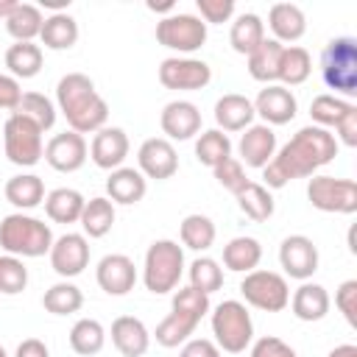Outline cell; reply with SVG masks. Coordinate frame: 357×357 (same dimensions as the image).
<instances>
[{"label": "cell", "mask_w": 357, "mask_h": 357, "mask_svg": "<svg viewBox=\"0 0 357 357\" xmlns=\"http://www.w3.org/2000/svg\"><path fill=\"white\" fill-rule=\"evenodd\" d=\"M335 156H337V139H335V134L326 131V128H321V126H304L262 167L265 170V184L271 190H282L293 178L312 176L318 167L329 165Z\"/></svg>", "instance_id": "obj_1"}, {"label": "cell", "mask_w": 357, "mask_h": 357, "mask_svg": "<svg viewBox=\"0 0 357 357\" xmlns=\"http://www.w3.org/2000/svg\"><path fill=\"white\" fill-rule=\"evenodd\" d=\"M56 100H59L61 114L70 123V131L89 134V131L106 128L109 106L95 92V84H92L89 75H84V73H67L56 84Z\"/></svg>", "instance_id": "obj_2"}, {"label": "cell", "mask_w": 357, "mask_h": 357, "mask_svg": "<svg viewBox=\"0 0 357 357\" xmlns=\"http://www.w3.org/2000/svg\"><path fill=\"white\" fill-rule=\"evenodd\" d=\"M53 231L45 220L14 212L0 220V248L11 257H42L50 254Z\"/></svg>", "instance_id": "obj_3"}, {"label": "cell", "mask_w": 357, "mask_h": 357, "mask_svg": "<svg viewBox=\"0 0 357 357\" xmlns=\"http://www.w3.org/2000/svg\"><path fill=\"white\" fill-rule=\"evenodd\" d=\"M184 273V251L173 240H156L145 251V268H142V282L151 293L162 296L176 290L178 279Z\"/></svg>", "instance_id": "obj_4"}, {"label": "cell", "mask_w": 357, "mask_h": 357, "mask_svg": "<svg viewBox=\"0 0 357 357\" xmlns=\"http://www.w3.org/2000/svg\"><path fill=\"white\" fill-rule=\"evenodd\" d=\"M321 75L329 89L357 95V39L335 36L321 53Z\"/></svg>", "instance_id": "obj_5"}, {"label": "cell", "mask_w": 357, "mask_h": 357, "mask_svg": "<svg viewBox=\"0 0 357 357\" xmlns=\"http://www.w3.org/2000/svg\"><path fill=\"white\" fill-rule=\"evenodd\" d=\"M212 332H215V346L218 349H223L229 354H240L254 340L251 312L245 310V304H240L234 298L220 301L212 312Z\"/></svg>", "instance_id": "obj_6"}, {"label": "cell", "mask_w": 357, "mask_h": 357, "mask_svg": "<svg viewBox=\"0 0 357 357\" xmlns=\"http://www.w3.org/2000/svg\"><path fill=\"white\" fill-rule=\"evenodd\" d=\"M42 134L45 131L36 123H31L28 117L8 114L6 126H3V145H6L8 162L20 165V167H33L42 159V153H45Z\"/></svg>", "instance_id": "obj_7"}, {"label": "cell", "mask_w": 357, "mask_h": 357, "mask_svg": "<svg viewBox=\"0 0 357 357\" xmlns=\"http://www.w3.org/2000/svg\"><path fill=\"white\" fill-rule=\"evenodd\" d=\"M310 117L321 128H335L340 142L349 148H357V106L349 100H340L335 95H318L310 103ZM335 137V139H337Z\"/></svg>", "instance_id": "obj_8"}, {"label": "cell", "mask_w": 357, "mask_h": 357, "mask_svg": "<svg viewBox=\"0 0 357 357\" xmlns=\"http://www.w3.org/2000/svg\"><path fill=\"white\" fill-rule=\"evenodd\" d=\"M307 198L321 212L351 215L357 212V181L335 176H312L307 184Z\"/></svg>", "instance_id": "obj_9"}, {"label": "cell", "mask_w": 357, "mask_h": 357, "mask_svg": "<svg viewBox=\"0 0 357 357\" xmlns=\"http://www.w3.org/2000/svg\"><path fill=\"white\" fill-rule=\"evenodd\" d=\"M240 293L251 307L265 310V312H282L290 304V287H287L284 276H279L273 271L245 273V279L240 282Z\"/></svg>", "instance_id": "obj_10"}, {"label": "cell", "mask_w": 357, "mask_h": 357, "mask_svg": "<svg viewBox=\"0 0 357 357\" xmlns=\"http://www.w3.org/2000/svg\"><path fill=\"white\" fill-rule=\"evenodd\" d=\"M156 42L178 53H192L206 42V22L195 14H170L156 22Z\"/></svg>", "instance_id": "obj_11"}, {"label": "cell", "mask_w": 357, "mask_h": 357, "mask_svg": "<svg viewBox=\"0 0 357 357\" xmlns=\"http://www.w3.org/2000/svg\"><path fill=\"white\" fill-rule=\"evenodd\" d=\"M159 81L167 89H204L212 81V70L201 59H165L159 64Z\"/></svg>", "instance_id": "obj_12"}, {"label": "cell", "mask_w": 357, "mask_h": 357, "mask_svg": "<svg viewBox=\"0 0 357 357\" xmlns=\"http://www.w3.org/2000/svg\"><path fill=\"white\" fill-rule=\"evenodd\" d=\"M45 162L59 173H75L86 162V139L78 131H61L45 145Z\"/></svg>", "instance_id": "obj_13"}, {"label": "cell", "mask_w": 357, "mask_h": 357, "mask_svg": "<svg viewBox=\"0 0 357 357\" xmlns=\"http://www.w3.org/2000/svg\"><path fill=\"white\" fill-rule=\"evenodd\" d=\"M50 265L64 279H73V276L84 273V268L89 265V243H86V237L75 234V231H67L59 240H53Z\"/></svg>", "instance_id": "obj_14"}, {"label": "cell", "mask_w": 357, "mask_h": 357, "mask_svg": "<svg viewBox=\"0 0 357 357\" xmlns=\"http://www.w3.org/2000/svg\"><path fill=\"white\" fill-rule=\"evenodd\" d=\"M279 262L290 279L307 282L318 271V248L304 234H290L279 245Z\"/></svg>", "instance_id": "obj_15"}, {"label": "cell", "mask_w": 357, "mask_h": 357, "mask_svg": "<svg viewBox=\"0 0 357 357\" xmlns=\"http://www.w3.org/2000/svg\"><path fill=\"white\" fill-rule=\"evenodd\" d=\"M137 162H139V173L148 176V178H156V181H165L178 170L176 148L165 137L145 139L139 145V151H137Z\"/></svg>", "instance_id": "obj_16"}, {"label": "cell", "mask_w": 357, "mask_h": 357, "mask_svg": "<svg viewBox=\"0 0 357 357\" xmlns=\"http://www.w3.org/2000/svg\"><path fill=\"white\" fill-rule=\"evenodd\" d=\"M296 112H298L296 95L282 84H268L265 89H259L254 100V114H259L265 126H284L296 117Z\"/></svg>", "instance_id": "obj_17"}, {"label": "cell", "mask_w": 357, "mask_h": 357, "mask_svg": "<svg viewBox=\"0 0 357 357\" xmlns=\"http://www.w3.org/2000/svg\"><path fill=\"white\" fill-rule=\"evenodd\" d=\"M95 276H98V284H100L103 293H109V296H126L128 290H134L137 268H134V262L126 254H106L98 262Z\"/></svg>", "instance_id": "obj_18"}, {"label": "cell", "mask_w": 357, "mask_h": 357, "mask_svg": "<svg viewBox=\"0 0 357 357\" xmlns=\"http://www.w3.org/2000/svg\"><path fill=\"white\" fill-rule=\"evenodd\" d=\"M159 123L170 139H192L201 131V112L190 100H170L162 109Z\"/></svg>", "instance_id": "obj_19"}, {"label": "cell", "mask_w": 357, "mask_h": 357, "mask_svg": "<svg viewBox=\"0 0 357 357\" xmlns=\"http://www.w3.org/2000/svg\"><path fill=\"white\" fill-rule=\"evenodd\" d=\"M92 162L103 170H117L123 165V159L128 156V137L123 128H100L92 137L89 145Z\"/></svg>", "instance_id": "obj_20"}, {"label": "cell", "mask_w": 357, "mask_h": 357, "mask_svg": "<svg viewBox=\"0 0 357 357\" xmlns=\"http://www.w3.org/2000/svg\"><path fill=\"white\" fill-rule=\"evenodd\" d=\"M240 159L248 167H265L273 153H276V134L271 126L259 123V126H248L245 134L240 137Z\"/></svg>", "instance_id": "obj_21"}, {"label": "cell", "mask_w": 357, "mask_h": 357, "mask_svg": "<svg viewBox=\"0 0 357 357\" xmlns=\"http://www.w3.org/2000/svg\"><path fill=\"white\" fill-rule=\"evenodd\" d=\"M112 343L123 357H142L151 346V332L134 315H120L112 324Z\"/></svg>", "instance_id": "obj_22"}, {"label": "cell", "mask_w": 357, "mask_h": 357, "mask_svg": "<svg viewBox=\"0 0 357 357\" xmlns=\"http://www.w3.org/2000/svg\"><path fill=\"white\" fill-rule=\"evenodd\" d=\"M268 25L276 42H298L307 31V17L296 3H276L268 11Z\"/></svg>", "instance_id": "obj_23"}, {"label": "cell", "mask_w": 357, "mask_h": 357, "mask_svg": "<svg viewBox=\"0 0 357 357\" xmlns=\"http://www.w3.org/2000/svg\"><path fill=\"white\" fill-rule=\"evenodd\" d=\"M145 190H148L145 176L139 170H134V167H117L106 178V192H109L112 204L131 206V204H137V201L145 198Z\"/></svg>", "instance_id": "obj_24"}, {"label": "cell", "mask_w": 357, "mask_h": 357, "mask_svg": "<svg viewBox=\"0 0 357 357\" xmlns=\"http://www.w3.org/2000/svg\"><path fill=\"white\" fill-rule=\"evenodd\" d=\"M254 120V103L245 95L229 92L215 103V123L223 131H245Z\"/></svg>", "instance_id": "obj_25"}, {"label": "cell", "mask_w": 357, "mask_h": 357, "mask_svg": "<svg viewBox=\"0 0 357 357\" xmlns=\"http://www.w3.org/2000/svg\"><path fill=\"white\" fill-rule=\"evenodd\" d=\"M290 310L298 321H321L329 312V293L326 287L315 284V282H304L293 298H290Z\"/></svg>", "instance_id": "obj_26"}, {"label": "cell", "mask_w": 357, "mask_h": 357, "mask_svg": "<svg viewBox=\"0 0 357 357\" xmlns=\"http://www.w3.org/2000/svg\"><path fill=\"white\" fill-rule=\"evenodd\" d=\"M45 212L53 223H75L81 220V212H84V195L73 187H59V190H50L45 195Z\"/></svg>", "instance_id": "obj_27"}, {"label": "cell", "mask_w": 357, "mask_h": 357, "mask_svg": "<svg viewBox=\"0 0 357 357\" xmlns=\"http://www.w3.org/2000/svg\"><path fill=\"white\" fill-rule=\"evenodd\" d=\"M282 50L284 45L276 39H262L257 50L248 53V73L254 81L271 84L279 78V61H282Z\"/></svg>", "instance_id": "obj_28"}, {"label": "cell", "mask_w": 357, "mask_h": 357, "mask_svg": "<svg viewBox=\"0 0 357 357\" xmlns=\"http://www.w3.org/2000/svg\"><path fill=\"white\" fill-rule=\"evenodd\" d=\"M262 259V245L254 237H234L223 245V265L234 273H251L257 271Z\"/></svg>", "instance_id": "obj_29"}, {"label": "cell", "mask_w": 357, "mask_h": 357, "mask_svg": "<svg viewBox=\"0 0 357 357\" xmlns=\"http://www.w3.org/2000/svg\"><path fill=\"white\" fill-rule=\"evenodd\" d=\"M39 39L50 50H70L78 42V22L67 11L50 14V17H45V25H42Z\"/></svg>", "instance_id": "obj_30"}, {"label": "cell", "mask_w": 357, "mask_h": 357, "mask_svg": "<svg viewBox=\"0 0 357 357\" xmlns=\"http://www.w3.org/2000/svg\"><path fill=\"white\" fill-rule=\"evenodd\" d=\"M6 201L14 204L17 209H33L45 201V184L39 176L33 173H20V176H11L6 181Z\"/></svg>", "instance_id": "obj_31"}, {"label": "cell", "mask_w": 357, "mask_h": 357, "mask_svg": "<svg viewBox=\"0 0 357 357\" xmlns=\"http://www.w3.org/2000/svg\"><path fill=\"white\" fill-rule=\"evenodd\" d=\"M265 39V22L259 20V14L254 11H245L240 14L234 22H231V31H229V42L237 53L248 56L251 50L259 47V42Z\"/></svg>", "instance_id": "obj_32"}, {"label": "cell", "mask_w": 357, "mask_h": 357, "mask_svg": "<svg viewBox=\"0 0 357 357\" xmlns=\"http://www.w3.org/2000/svg\"><path fill=\"white\" fill-rule=\"evenodd\" d=\"M42 25H45V17L36 6L31 3H17L11 8V14L6 17V31L17 39V42H33V36L42 33Z\"/></svg>", "instance_id": "obj_33"}, {"label": "cell", "mask_w": 357, "mask_h": 357, "mask_svg": "<svg viewBox=\"0 0 357 357\" xmlns=\"http://www.w3.org/2000/svg\"><path fill=\"white\" fill-rule=\"evenodd\" d=\"M6 67L11 78H33L42 70V47L33 42H14L6 50Z\"/></svg>", "instance_id": "obj_34"}, {"label": "cell", "mask_w": 357, "mask_h": 357, "mask_svg": "<svg viewBox=\"0 0 357 357\" xmlns=\"http://www.w3.org/2000/svg\"><path fill=\"white\" fill-rule=\"evenodd\" d=\"M78 223L84 226V234H89V237L109 234L112 226H114V204L109 198H103V195L89 198L84 204V212H81V220Z\"/></svg>", "instance_id": "obj_35"}, {"label": "cell", "mask_w": 357, "mask_h": 357, "mask_svg": "<svg viewBox=\"0 0 357 357\" xmlns=\"http://www.w3.org/2000/svg\"><path fill=\"white\" fill-rule=\"evenodd\" d=\"M310 73H312V59H310V53L304 47L290 45V47L282 50L279 78H276V81H282V86H298V84H304L310 78Z\"/></svg>", "instance_id": "obj_36"}, {"label": "cell", "mask_w": 357, "mask_h": 357, "mask_svg": "<svg viewBox=\"0 0 357 357\" xmlns=\"http://www.w3.org/2000/svg\"><path fill=\"white\" fill-rule=\"evenodd\" d=\"M234 198H237L240 212L248 215V218L257 220V223H262V220H268V218L273 215V195L268 192L265 184H254V181H248Z\"/></svg>", "instance_id": "obj_37"}, {"label": "cell", "mask_w": 357, "mask_h": 357, "mask_svg": "<svg viewBox=\"0 0 357 357\" xmlns=\"http://www.w3.org/2000/svg\"><path fill=\"white\" fill-rule=\"evenodd\" d=\"M103 343H106V329H103L100 321H95V318H81V321H75V326L70 329V346H73V351L81 354V357L98 354V351L103 349Z\"/></svg>", "instance_id": "obj_38"}, {"label": "cell", "mask_w": 357, "mask_h": 357, "mask_svg": "<svg viewBox=\"0 0 357 357\" xmlns=\"http://www.w3.org/2000/svg\"><path fill=\"white\" fill-rule=\"evenodd\" d=\"M42 307L53 315H70V312H78L84 307V293L73 282H56L53 287L45 290Z\"/></svg>", "instance_id": "obj_39"}, {"label": "cell", "mask_w": 357, "mask_h": 357, "mask_svg": "<svg viewBox=\"0 0 357 357\" xmlns=\"http://www.w3.org/2000/svg\"><path fill=\"white\" fill-rule=\"evenodd\" d=\"M195 156L206 167H218L231 156V139L220 128H209L195 139Z\"/></svg>", "instance_id": "obj_40"}, {"label": "cell", "mask_w": 357, "mask_h": 357, "mask_svg": "<svg viewBox=\"0 0 357 357\" xmlns=\"http://www.w3.org/2000/svg\"><path fill=\"white\" fill-rule=\"evenodd\" d=\"M195 326H198V321H192V318H187V315H181V312H170L167 318L159 321L153 337H156L159 346L176 349V346H181V343L190 340V335L195 332Z\"/></svg>", "instance_id": "obj_41"}, {"label": "cell", "mask_w": 357, "mask_h": 357, "mask_svg": "<svg viewBox=\"0 0 357 357\" xmlns=\"http://www.w3.org/2000/svg\"><path fill=\"white\" fill-rule=\"evenodd\" d=\"M11 114L28 117V120L36 123L42 131L53 128V123H56V106H53L45 95H39V92H22V98H20V103H17V109H14Z\"/></svg>", "instance_id": "obj_42"}, {"label": "cell", "mask_w": 357, "mask_h": 357, "mask_svg": "<svg viewBox=\"0 0 357 357\" xmlns=\"http://www.w3.org/2000/svg\"><path fill=\"white\" fill-rule=\"evenodd\" d=\"M181 243L192 251H206L215 243V223L206 215H187L181 220Z\"/></svg>", "instance_id": "obj_43"}, {"label": "cell", "mask_w": 357, "mask_h": 357, "mask_svg": "<svg viewBox=\"0 0 357 357\" xmlns=\"http://www.w3.org/2000/svg\"><path fill=\"white\" fill-rule=\"evenodd\" d=\"M220 284H223V268L212 257L192 259V265H190V287H195V290L209 296V293L220 290Z\"/></svg>", "instance_id": "obj_44"}, {"label": "cell", "mask_w": 357, "mask_h": 357, "mask_svg": "<svg viewBox=\"0 0 357 357\" xmlns=\"http://www.w3.org/2000/svg\"><path fill=\"white\" fill-rule=\"evenodd\" d=\"M28 284V268L22 265L20 257H0V293L3 296H17Z\"/></svg>", "instance_id": "obj_45"}, {"label": "cell", "mask_w": 357, "mask_h": 357, "mask_svg": "<svg viewBox=\"0 0 357 357\" xmlns=\"http://www.w3.org/2000/svg\"><path fill=\"white\" fill-rule=\"evenodd\" d=\"M173 312H181L201 324V318L209 312V296L195 287H178L173 296Z\"/></svg>", "instance_id": "obj_46"}, {"label": "cell", "mask_w": 357, "mask_h": 357, "mask_svg": "<svg viewBox=\"0 0 357 357\" xmlns=\"http://www.w3.org/2000/svg\"><path fill=\"white\" fill-rule=\"evenodd\" d=\"M215 170V178H218V184L223 187V190H229V192H240L245 184H248V176H245V170H243V165L237 162V159H226V162H220L218 167H212Z\"/></svg>", "instance_id": "obj_47"}, {"label": "cell", "mask_w": 357, "mask_h": 357, "mask_svg": "<svg viewBox=\"0 0 357 357\" xmlns=\"http://www.w3.org/2000/svg\"><path fill=\"white\" fill-rule=\"evenodd\" d=\"M335 304L343 312V318L349 321V326H357V279H346L337 293H335Z\"/></svg>", "instance_id": "obj_48"}, {"label": "cell", "mask_w": 357, "mask_h": 357, "mask_svg": "<svg viewBox=\"0 0 357 357\" xmlns=\"http://www.w3.org/2000/svg\"><path fill=\"white\" fill-rule=\"evenodd\" d=\"M204 22H229L234 14V0H195Z\"/></svg>", "instance_id": "obj_49"}, {"label": "cell", "mask_w": 357, "mask_h": 357, "mask_svg": "<svg viewBox=\"0 0 357 357\" xmlns=\"http://www.w3.org/2000/svg\"><path fill=\"white\" fill-rule=\"evenodd\" d=\"M251 357H298V354H296V349H290L282 337L265 335V337H259V340L251 346Z\"/></svg>", "instance_id": "obj_50"}, {"label": "cell", "mask_w": 357, "mask_h": 357, "mask_svg": "<svg viewBox=\"0 0 357 357\" xmlns=\"http://www.w3.org/2000/svg\"><path fill=\"white\" fill-rule=\"evenodd\" d=\"M20 98H22L20 81H17V78H11V75H3V73H0V109L14 112V109H17V103H20Z\"/></svg>", "instance_id": "obj_51"}, {"label": "cell", "mask_w": 357, "mask_h": 357, "mask_svg": "<svg viewBox=\"0 0 357 357\" xmlns=\"http://www.w3.org/2000/svg\"><path fill=\"white\" fill-rule=\"evenodd\" d=\"M178 357H220V349L206 337H195V340H187L181 346Z\"/></svg>", "instance_id": "obj_52"}, {"label": "cell", "mask_w": 357, "mask_h": 357, "mask_svg": "<svg viewBox=\"0 0 357 357\" xmlns=\"http://www.w3.org/2000/svg\"><path fill=\"white\" fill-rule=\"evenodd\" d=\"M14 357H50V351H47V346H45L39 337H25V340L17 346Z\"/></svg>", "instance_id": "obj_53"}, {"label": "cell", "mask_w": 357, "mask_h": 357, "mask_svg": "<svg viewBox=\"0 0 357 357\" xmlns=\"http://www.w3.org/2000/svg\"><path fill=\"white\" fill-rule=\"evenodd\" d=\"M326 357H357V346H351V343H343V346H335Z\"/></svg>", "instance_id": "obj_54"}, {"label": "cell", "mask_w": 357, "mask_h": 357, "mask_svg": "<svg viewBox=\"0 0 357 357\" xmlns=\"http://www.w3.org/2000/svg\"><path fill=\"white\" fill-rule=\"evenodd\" d=\"M17 3L14 0H0V20H6L8 14H11V8H14Z\"/></svg>", "instance_id": "obj_55"}, {"label": "cell", "mask_w": 357, "mask_h": 357, "mask_svg": "<svg viewBox=\"0 0 357 357\" xmlns=\"http://www.w3.org/2000/svg\"><path fill=\"white\" fill-rule=\"evenodd\" d=\"M148 8H151V11H170L173 3H159V6H156V3H148Z\"/></svg>", "instance_id": "obj_56"}, {"label": "cell", "mask_w": 357, "mask_h": 357, "mask_svg": "<svg viewBox=\"0 0 357 357\" xmlns=\"http://www.w3.org/2000/svg\"><path fill=\"white\" fill-rule=\"evenodd\" d=\"M0 357H8V354H6V349H3V346H0Z\"/></svg>", "instance_id": "obj_57"}]
</instances>
